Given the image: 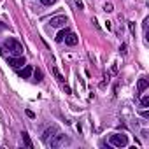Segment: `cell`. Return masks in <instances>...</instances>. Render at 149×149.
Listing matches in <instances>:
<instances>
[{
  "label": "cell",
  "instance_id": "6da1fadb",
  "mask_svg": "<svg viewBox=\"0 0 149 149\" xmlns=\"http://www.w3.org/2000/svg\"><path fill=\"white\" fill-rule=\"evenodd\" d=\"M4 49L6 51H9L13 56H21L23 54V44L19 42V40H16L14 37H7L6 40H4Z\"/></svg>",
  "mask_w": 149,
  "mask_h": 149
},
{
  "label": "cell",
  "instance_id": "7a4b0ae2",
  "mask_svg": "<svg viewBox=\"0 0 149 149\" xmlns=\"http://www.w3.org/2000/svg\"><path fill=\"white\" fill-rule=\"evenodd\" d=\"M109 140L114 147H126L128 146V137L125 133H112L109 137Z\"/></svg>",
  "mask_w": 149,
  "mask_h": 149
},
{
  "label": "cell",
  "instance_id": "3957f363",
  "mask_svg": "<svg viewBox=\"0 0 149 149\" xmlns=\"http://www.w3.org/2000/svg\"><path fill=\"white\" fill-rule=\"evenodd\" d=\"M65 23H67V16L65 14H58V16H53L49 19V25L53 28H61V26H65Z\"/></svg>",
  "mask_w": 149,
  "mask_h": 149
},
{
  "label": "cell",
  "instance_id": "277c9868",
  "mask_svg": "<svg viewBox=\"0 0 149 149\" xmlns=\"http://www.w3.org/2000/svg\"><path fill=\"white\" fill-rule=\"evenodd\" d=\"M67 142H68V139H67L65 135H53L51 140H49V146H51V147H60V146H63V144H67Z\"/></svg>",
  "mask_w": 149,
  "mask_h": 149
},
{
  "label": "cell",
  "instance_id": "5b68a950",
  "mask_svg": "<svg viewBox=\"0 0 149 149\" xmlns=\"http://www.w3.org/2000/svg\"><path fill=\"white\" fill-rule=\"evenodd\" d=\"M7 61H9V65H11L13 68H21V67L25 65V58H23V56H13V58H9Z\"/></svg>",
  "mask_w": 149,
  "mask_h": 149
},
{
  "label": "cell",
  "instance_id": "8992f818",
  "mask_svg": "<svg viewBox=\"0 0 149 149\" xmlns=\"http://www.w3.org/2000/svg\"><path fill=\"white\" fill-rule=\"evenodd\" d=\"M32 74H33V68H32L30 65H23V68L18 72V76H19L21 79H28V77L32 76Z\"/></svg>",
  "mask_w": 149,
  "mask_h": 149
},
{
  "label": "cell",
  "instance_id": "52a82bcc",
  "mask_svg": "<svg viewBox=\"0 0 149 149\" xmlns=\"http://www.w3.org/2000/svg\"><path fill=\"white\" fill-rule=\"evenodd\" d=\"M63 40H65V44H67V46H76V44L79 42L77 35H76V33H72V32H70V33H68V35H67Z\"/></svg>",
  "mask_w": 149,
  "mask_h": 149
},
{
  "label": "cell",
  "instance_id": "ba28073f",
  "mask_svg": "<svg viewBox=\"0 0 149 149\" xmlns=\"http://www.w3.org/2000/svg\"><path fill=\"white\" fill-rule=\"evenodd\" d=\"M147 86H149V81H147L146 77H140V79H139V83H137V90H139V93L146 91V90H147Z\"/></svg>",
  "mask_w": 149,
  "mask_h": 149
},
{
  "label": "cell",
  "instance_id": "9c48e42d",
  "mask_svg": "<svg viewBox=\"0 0 149 149\" xmlns=\"http://www.w3.org/2000/svg\"><path fill=\"white\" fill-rule=\"evenodd\" d=\"M53 133H58V128H56V126H51V128H47V130L44 132L42 139H44V140H49V137H53Z\"/></svg>",
  "mask_w": 149,
  "mask_h": 149
},
{
  "label": "cell",
  "instance_id": "30bf717a",
  "mask_svg": "<svg viewBox=\"0 0 149 149\" xmlns=\"http://www.w3.org/2000/svg\"><path fill=\"white\" fill-rule=\"evenodd\" d=\"M68 33H70V30H68V28H65V30H60V32H58V35H56V40H58V42H61V40H63V39H65Z\"/></svg>",
  "mask_w": 149,
  "mask_h": 149
},
{
  "label": "cell",
  "instance_id": "8fae6325",
  "mask_svg": "<svg viewBox=\"0 0 149 149\" xmlns=\"http://www.w3.org/2000/svg\"><path fill=\"white\" fill-rule=\"evenodd\" d=\"M21 135H23V142H25V146H26V147H30V149H32V147H33V146H32V140H30V137H28V133H26V132H23V133H21Z\"/></svg>",
  "mask_w": 149,
  "mask_h": 149
},
{
  "label": "cell",
  "instance_id": "7c38bea8",
  "mask_svg": "<svg viewBox=\"0 0 149 149\" xmlns=\"http://www.w3.org/2000/svg\"><path fill=\"white\" fill-rule=\"evenodd\" d=\"M140 105H142V107H147V105H149V97H147V95L140 98Z\"/></svg>",
  "mask_w": 149,
  "mask_h": 149
},
{
  "label": "cell",
  "instance_id": "4fadbf2b",
  "mask_svg": "<svg viewBox=\"0 0 149 149\" xmlns=\"http://www.w3.org/2000/svg\"><path fill=\"white\" fill-rule=\"evenodd\" d=\"M104 11H105V13H112V11H114V6L109 2V4H105V6H104Z\"/></svg>",
  "mask_w": 149,
  "mask_h": 149
},
{
  "label": "cell",
  "instance_id": "5bb4252c",
  "mask_svg": "<svg viewBox=\"0 0 149 149\" xmlns=\"http://www.w3.org/2000/svg\"><path fill=\"white\" fill-rule=\"evenodd\" d=\"M54 2H56V0H40V4H42V6H53Z\"/></svg>",
  "mask_w": 149,
  "mask_h": 149
},
{
  "label": "cell",
  "instance_id": "9a60e30c",
  "mask_svg": "<svg viewBox=\"0 0 149 149\" xmlns=\"http://www.w3.org/2000/svg\"><path fill=\"white\" fill-rule=\"evenodd\" d=\"M33 74H35V77H37V81H42V72H40V70H35Z\"/></svg>",
  "mask_w": 149,
  "mask_h": 149
},
{
  "label": "cell",
  "instance_id": "2e32d148",
  "mask_svg": "<svg viewBox=\"0 0 149 149\" xmlns=\"http://www.w3.org/2000/svg\"><path fill=\"white\" fill-rule=\"evenodd\" d=\"M119 51H121V54H126V44H121Z\"/></svg>",
  "mask_w": 149,
  "mask_h": 149
},
{
  "label": "cell",
  "instance_id": "e0dca14e",
  "mask_svg": "<svg viewBox=\"0 0 149 149\" xmlns=\"http://www.w3.org/2000/svg\"><path fill=\"white\" fill-rule=\"evenodd\" d=\"M54 76L58 77V81H63V76H61V74H60L58 70H54Z\"/></svg>",
  "mask_w": 149,
  "mask_h": 149
},
{
  "label": "cell",
  "instance_id": "ac0fdd59",
  "mask_svg": "<svg viewBox=\"0 0 149 149\" xmlns=\"http://www.w3.org/2000/svg\"><path fill=\"white\" fill-rule=\"evenodd\" d=\"M128 26H130V30H132V33H135V26H133V23H132V21L128 23Z\"/></svg>",
  "mask_w": 149,
  "mask_h": 149
},
{
  "label": "cell",
  "instance_id": "d6986e66",
  "mask_svg": "<svg viewBox=\"0 0 149 149\" xmlns=\"http://www.w3.org/2000/svg\"><path fill=\"white\" fill-rule=\"evenodd\" d=\"M140 116H142V118H149V112H147V111H142Z\"/></svg>",
  "mask_w": 149,
  "mask_h": 149
},
{
  "label": "cell",
  "instance_id": "ffe728a7",
  "mask_svg": "<svg viewBox=\"0 0 149 149\" xmlns=\"http://www.w3.org/2000/svg\"><path fill=\"white\" fill-rule=\"evenodd\" d=\"M76 6H77L79 9H83V2H81V0H76Z\"/></svg>",
  "mask_w": 149,
  "mask_h": 149
},
{
  "label": "cell",
  "instance_id": "44dd1931",
  "mask_svg": "<svg viewBox=\"0 0 149 149\" xmlns=\"http://www.w3.org/2000/svg\"><path fill=\"white\" fill-rule=\"evenodd\" d=\"M26 116H28V118H35V114H33L32 111H26Z\"/></svg>",
  "mask_w": 149,
  "mask_h": 149
},
{
  "label": "cell",
  "instance_id": "7402d4cb",
  "mask_svg": "<svg viewBox=\"0 0 149 149\" xmlns=\"http://www.w3.org/2000/svg\"><path fill=\"white\" fill-rule=\"evenodd\" d=\"M63 90H65V93H70V86H67V84H65V86H63Z\"/></svg>",
  "mask_w": 149,
  "mask_h": 149
}]
</instances>
